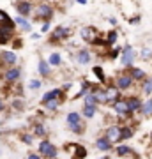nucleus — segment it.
<instances>
[{
	"label": "nucleus",
	"instance_id": "bb28decb",
	"mask_svg": "<svg viewBox=\"0 0 152 159\" xmlns=\"http://www.w3.org/2000/svg\"><path fill=\"white\" fill-rule=\"evenodd\" d=\"M117 37H118V34L115 32V30H112V32H108L106 44H115V43H117Z\"/></svg>",
	"mask_w": 152,
	"mask_h": 159
},
{
	"label": "nucleus",
	"instance_id": "f03ea898",
	"mask_svg": "<svg viewBox=\"0 0 152 159\" xmlns=\"http://www.w3.org/2000/svg\"><path fill=\"white\" fill-rule=\"evenodd\" d=\"M80 35H81V39L87 41V43H96L97 37H99V32H97V29H94V27H83V29L80 30Z\"/></svg>",
	"mask_w": 152,
	"mask_h": 159
},
{
	"label": "nucleus",
	"instance_id": "6ab92c4d",
	"mask_svg": "<svg viewBox=\"0 0 152 159\" xmlns=\"http://www.w3.org/2000/svg\"><path fill=\"white\" fill-rule=\"evenodd\" d=\"M4 78H6L7 81H16V80L20 78V69L11 67V69H9V71H7L6 74H4Z\"/></svg>",
	"mask_w": 152,
	"mask_h": 159
},
{
	"label": "nucleus",
	"instance_id": "ddd939ff",
	"mask_svg": "<svg viewBox=\"0 0 152 159\" xmlns=\"http://www.w3.org/2000/svg\"><path fill=\"white\" fill-rule=\"evenodd\" d=\"M129 74H131V78L135 80V81H143V80L147 78V74H145V71H143V69L133 67V66L129 67Z\"/></svg>",
	"mask_w": 152,
	"mask_h": 159
},
{
	"label": "nucleus",
	"instance_id": "4468645a",
	"mask_svg": "<svg viewBox=\"0 0 152 159\" xmlns=\"http://www.w3.org/2000/svg\"><path fill=\"white\" fill-rule=\"evenodd\" d=\"M53 37H55V39H67V37H71V29L57 27V29L53 30Z\"/></svg>",
	"mask_w": 152,
	"mask_h": 159
},
{
	"label": "nucleus",
	"instance_id": "412c9836",
	"mask_svg": "<svg viewBox=\"0 0 152 159\" xmlns=\"http://www.w3.org/2000/svg\"><path fill=\"white\" fill-rule=\"evenodd\" d=\"M94 115H96V104H85L83 117H87V119H92Z\"/></svg>",
	"mask_w": 152,
	"mask_h": 159
},
{
	"label": "nucleus",
	"instance_id": "e433bc0d",
	"mask_svg": "<svg viewBox=\"0 0 152 159\" xmlns=\"http://www.w3.org/2000/svg\"><path fill=\"white\" fill-rule=\"evenodd\" d=\"M21 140H23L25 143H27V145H30V143L34 142V138H32V136H28V134H23V136H21Z\"/></svg>",
	"mask_w": 152,
	"mask_h": 159
},
{
	"label": "nucleus",
	"instance_id": "f3484780",
	"mask_svg": "<svg viewBox=\"0 0 152 159\" xmlns=\"http://www.w3.org/2000/svg\"><path fill=\"white\" fill-rule=\"evenodd\" d=\"M2 60L7 66H12V64L16 62V53L14 51H2Z\"/></svg>",
	"mask_w": 152,
	"mask_h": 159
},
{
	"label": "nucleus",
	"instance_id": "2eb2a0df",
	"mask_svg": "<svg viewBox=\"0 0 152 159\" xmlns=\"http://www.w3.org/2000/svg\"><path fill=\"white\" fill-rule=\"evenodd\" d=\"M127 104H129L131 113H135V111H140L141 110V101L138 99V97H127Z\"/></svg>",
	"mask_w": 152,
	"mask_h": 159
},
{
	"label": "nucleus",
	"instance_id": "cd10ccee",
	"mask_svg": "<svg viewBox=\"0 0 152 159\" xmlns=\"http://www.w3.org/2000/svg\"><path fill=\"white\" fill-rule=\"evenodd\" d=\"M48 64H50V66H60V55H58V53H51Z\"/></svg>",
	"mask_w": 152,
	"mask_h": 159
},
{
	"label": "nucleus",
	"instance_id": "c9c22d12",
	"mask_svg": "<svg viewBox=\"0 0 152 159\" xmlns=\"http://www.w3.org/2000/svg\"><path fill=\"white\" fill-rule=\"evenodd\" d=\"M44 133H46V131H44V125H43V124L35 125V134H37V136H43Z\"/></svg>",
	"mask_w": 152,
	"mask_h": 159
},
{
	"label": "nucleus",
	"instance_id": "5701e85b",
	"mask_svg": "<svg viewBox=\"0 0 152 159\" xmlns=\"http://www.w3.org/2000/svg\"><path fill=\"white\" fill-rule=\"evenodd\" d=\"M143 115H152V99H149V101L141 102V110H140Z\"/></svg>",
	"mask_w": 152,
	"mask_h": 159
},
{
	"label": "nucleus",
	"instance_id": "b1692460",
	"mask_svg": "<svg viewBox=\"0 0 152 159\" xmlns=\"http://www.w3.org/2000/svg\"><path fill=\"white\" fill-rule=\"evenodd\" d=\"M58 104H60V102H58V97H53V99L44 101V106L48 110H57V108H58Z\"/></svg>",
	"mask_w": 152,
	"mask_h": 159
},
{
	"label": "nucleus",
	"instance_id": "c03bdc74",
	"mask_svg": "<svg viewBox=\"0 0 152 159\" xmlns=\"http://www.w3.org/2000/svg\"><path fill=\"white\" fill-rule=\"evenodd\" d=\"M78 4H83V6H85V4H87V0H78Z\"/></svg>",
	"mask_w": 152,
	"mask_h": 159
},
{
	"label": "nucleus",
	"instance_id": "dca6fc26",
	"mask_svg": "<svg viewBox=\"0 0 152 159\" xmlns=\"http://www.w3.org/2000/svg\"><path fill=\"white\" fill-rule=\"evenodd\" d=\"M16 9H18V12H20L21 16H25V14H30V11H32V6H30L28 2H18V4H16Z\"/></svg>",
	"mask_w": 152,
	"mask_h": 159
},
{
	"label": "nucleus",
	"instance_id": "f704fd0d",
	"mask_svg": "<svg viewBox=\"0 0 152 159\" xmlns=\"http://www.w3.org/2000/svg\"><path fill=\"white\" fill-rule=\"evenodd\" d=\"M76 150H78V152L74 154L76 157H85V156H87V150H85L83 147H80V145H76Z\"/></svg>",
	"mask_w": 152,
	"mask_h": 159
},
{
	"label": "nucleus",
	"instance_id": "0eeeda50",
	"mask_svg": "<svg viewBox=\"0 0 152 159\" xmlns=\"http://www.w3.org/2000/svg\"><path fill=\"white\" fill-rule=\"evenodd\" d=\"M120 134H122V127H118V125H112V127H108V131H106V138L112 143L120 142V140H122Z\"/></svg>",
	"mask_w": 152,
	"mask_h": 159
},
{
	"label": "nucleus",
	"instance_id": "20e7f679",
	"mask_svg": "<svg viewBox=\"0 0 152 159\" xmlns=\"http://www.w3.org/2000/svg\"><path fill=\"white\" fill-rule=\"evenodd\" d=\"M133 81H135V80L131 78V74H120V76L115 80V85H117L120 90H127V89H131Z\"/></svg>",
	"mask_w": 152,
	"mask_h": 159
},
{
	"label": "nucleus",
	"instance_id": "6e6552de",
	"mask_svg": "<svg viewBox=\"0 0 152 159\" xmlns=\"http://www.w3.org/2000/svg\"><path fill=\"white\" fill-rule=\"evenodd\" d=\"M12 29H14V25H0V44H4L11 39Z\"/></svg>",
	"mask_w": 152,
	"mask_h": 159
},
{
	"label": "nucleus",
	"instance_id": "37998d69",
	"mask_svg": "<svg viewBox=\"0 0 152 159\" xmlns=\"http://www.w3.org/2000/svg\"><path fill=\"white\" fill-rule=\"evenodd\" d=\"M4 110V101H0V111Z\"/></svg>",
	"mask_w": 152,
	"mask_h": 159
},
{
	"label": "nucleus",
	"instance_id": "f257e3e1",
	"mask_svg": "<svg viewBox=\"0 0 152 159\" xmlns=\"http://www.w3.org/2000/svg\"><path fill=\"white\" fill-rule=\"evenodd\" d=\"M120 53H122V55H120V62H122V66H126V67H131V66H133V62H135V57H136L135 50H133V48L127 44L124 50L120 51Z\"/></svg>",
	"mask_w": 152,
	"mask_h": 159
},
{
	"label": "nucleus",
	"instance_id": "a211bd4d",
	"mask_svg": "<svg viewBox=\"0 0 152 159\" xmlns=\"http://www.w3.org/2000/svg\"><path fill=\"white\" fill-rule=\"evenodd\" d=\"M92 94L96 96V99H97V102H108V99H106V90L104 89H92Z\"/></svg>",
	"mask_w": 152,
	"mask_h": 159
},
{
	"label": "nucleus",
	"instance_id": "9b49d317",
	"mask_svg": "<svg viewBox=\"0 0 152 159\" xmlns=\"http://www.w3.org/2000/svg\"><path fill=\"white\" fill-rule=\"evenodd\" d=\"M106 99H108V102H115L117 99H120V89H118L117 85L108 87L106 89Z\"/></svg>",
	"mask_w": 152,
	"mask_h": 159
},
{
	"label": "nucleus",
	"instance_id": "aec40b11",
	"mask_svg": "<svg viewBox=\"0 0 152 159\" xmlns=\"http://www.w3.org/2000/svg\"><path fill=\"white\" fill-rule=\"evenodd\" d=\"M76 60H78V64H89L90 62V53L87 50H81V51H78V57H76Z\"/></svg>",
	"mask_w": 152,
	"mask_h": 159
},
{
	"label": "nucleus",
	"instance_id": "7c9ffc66",
	"mask_svg": "<svg viewBox=\"0 0 152 159\" xmlns=\"http://www.w3.org/2000/svg\"><path fill=\"white\" fill-rule=\"evenodd\" d=\"M0 25H14V23L9 20V16H7L4 11H0Z\"/></svg>",
	"mask_w": 152,
	"mask_h": 159
},
{
	"label": "nucleus",
	"instance_id": "423d86ee",
	"mask_svg": "<svg viewBox=\"0 0 152 159\" xmlns=\"http://www.w3.org/2000/svg\"><path fill=\"white\" fill-rule=\"evenodd\" d=\"M113 110H115L118 115H129L131 113L129 104H127V99H117V101L113 102Z\"/></svg>",
	"mask_w": 152,
	"mask_h": 159
},
{
	"label": "nucleus",
	"instance_id": "79ce46f5",
	"mask_svg": "<svg viewBox=\"0 0 152 159\" xmlns=\"http://www.w3.org/2000/svg\"><path fill=\"white\" fill-rule=\"evenodd\" d=\"M37 157H39L37 154H28V159H37Z\"/></svg>",
	"mask_w": 152,
	"mask_h": 159
},
{
	"label": "nucleus",
	"instance_id": "c756f323",
	"mask_svg": "<svg viewBox=\"0 0 152 159\" xmlns=\"http://www.w3.org/2000/svg\"><path fill=\"white\" fill-rule=\"evenodd\" d=\"M39 73L43 74V76H48V74H50V64L41 62L39 64Z\"/></svg>",
	"mask_w": 152,
	"mask_h": 159
},
{
	"label": "nucleus",
	"instance_id": "7ed1b4c3",
	"mask_svg": "<svg viewBox=\"0 0 152 159\" xmlns=\"http://www.w3.org/2000/svg\"><path fill=\"white\" fill-rule=\"evenodd\" d=\"M39 154L44 157H57V148L51 142H41L39 143Z\"/></svg>",
	"mask_w": 152,
	"mask_h": 159
},
{
	"label": "nucleus",
	"instance_id": "c85d7f7f",
	"mask_svg": "<svg viewBox=\"0 0 152 159\" xmlns=\"http://www.w3.org/2000/svg\"><path fill=\"white\" fill-rule=\"evenodd\" d=\"M120 138H122V140H129V138H133V129H131V127H122V134H120Z\"/></svg>",
	"mask_w": 152,
	"mask_h": 159
},
{
	"label": "nucleus",
	"instance_id": "58836bf2",
	"mask_svg": "<svg viewBox=\"0 0 152 159\" xmlns=\"http://www.w3.org/2000/svg\"><path fill=\"white\" fill-rule=\"evenodd\" d=\"M138 21H140V16H135V18H131L129 20L131 25H138Z\"/></svg>",
	"mask_w": 152,
	"mask_h": 159
},
{
	"label": "nucleus",
	"instance_id": "39448f33",
	"mask_svg": "<svg viewBox=\"0 0 152 159\" xmlns=\"http://www.w3.org/2000/svg\"><path fill=\"white\" fill-rule=\"evenodd\" d=\"M67 124L71 127V131L74 133H81V122H80V113H69L67 115Z\"/></svg>",
	"mask_w": 152,
	"mask_h": 159
},
{
	"label": "nucleus",
	"instance_id": "9d476101",
	"mask_svg": "<svg viewBox=\"0 0 152 159\" xmlns=\"http://www.w3.org/2000/svg\"><path fill=\"white\" fill-rule=\"evenodd\" d=\"M115 154H117L118 157H136V154L133 152V148L126 147V145H118L115 148Z\"/></svg>",
	"mask_w": 152,
	"mask_h": 159
},
{
	"label": "nucleus",
	"instance_id": "ea45409f",
	"mask_svg": "<svg viewBox=\"0 0 152 159\" xmlns=\"http://www.w3.org/2000/svg\"><path fill=\"white\" fill-rule=\"evenodd\" d=\"M118 51H120V50H118V48H115V50H113L112 53H110V57H112V58H115V57L118 55Z\"/></svg>",
	"mask_w": 152,
	"mask_h": 159
},
{
	"label": "nucleus",
	"instance_id": "4c0bfd02",
	"mask_svg": "<svg viewBox=\"0 0 152 159\" xmlns=\"http://www.w3.org/2000/svg\"><path fill=\"white\" fill-rule=\"evenodd\" d=\"M39 87H41L39 80H32V81H30V89H39Z\"/></svg>",
	"mask_w": 152,
	"mask_h": 159
},
{
	"label": "nucleus",
	"instance_id": "4be33fe9",
	"mask_svg": "<svg viewBox=\"0 0 152 159\" xmlns=\"http://www.w3.org/2000/svg\"><path fill=\"white\" fill-rule=\"evenodd\" d=\"M53 97H62V90H60V89H55V90L46 92L44 97H43V102L48 101V99H53Z\"/></svg>",
	"mask_w": 152,
	"mask_h": 159
},
{
	"label": "nucleus",
	"instance_id": "2f4dec72",
	"mask_svg": "<svg viewBox=\"0 0 152 159\" xmlns=\"http://www.w3.org/2000/svg\"><path fill=\"white\" fill-rule=\"evenodd\" d=\"M85 104H97V99H96V96H94L92 92L85 94Z\"/></svg>",
	"mask_w": 152,
	"mask_h": 159
},
{
	"label": "nucleus",
	"instance_id": "1a4fd4ad",
	"mask_svg": "<svg viewBox=\"0 0 152 159\" xmlns=\"http://www.w3.org/2000/svg\"><path fill=\"white\" fill-rule=\"evenodd\" d=\"M37 16L44 18V20L51 18V16H53V7H51L50 4H41V6L37 7Z\"/></svg>",
	"mask_w": 152,
	"mask_h": 159
},
{
	"label": "nucleus",
	"instance_id": "473e14b6",
	"mask_svg": "<svg viewBox=\"0 0 152 159\" xmlns=\"http://www.w3.org/2000/svg\"><path fill=\"white\" fill-rule=\"evenodd\" d=\"M140 57L143 58V60H149V58H152V50L150 48H143L140 53Z\"/></svg>",
	"mask_w": 152,
	"mask_h": 159
},
{
	"label": "nucleus",
	"instance_id": "a19ab883",
	"mask_svg": "<svg viewBox=\"0 0 152 159\" xmlns=\"http://www.w3.org/2000/svg\"><path fill=\"white\" fill-rule=\"evenodd\" d=\"M46 30H50V23H44L43 25V32H46Z\"/></svg>",
	"mask_w": 152,
	"mask_h": 159
},
{
	"label": "nucleus",
	"instance_id": "72a5a7b5",
	"mask_svg": "<svg viewBox=\"0 0 152 159\" xmlns=\"http://www.w3.org/2000/svg\"><path fill=\"white\" fill-rule=\"evenodd\" d=\"M94 74H96L97 78H99V81H104V73H103V69L99 67V66H96V67H94Z\"/></svg>",
	"mask_w": 152,
	"mask_h": 159
},
{
	"label": "nucleus",
	"instance_id": "a878e982",
	"mask_svg": "<svg viewBox=\"0 0 152 159\" xmlns=\"http://www.w3.org/2000/svg\"><path fill=\"white\" fill-rule=\"evenodd\" d=\"M14 21H16L18 25H20V27L23 29V30H30V23H28V21H27V20H25L23 16H18L16 20H14Z\"/></svg>",
	"mask_w": 152,
	"mask_h": 159
},
{
	"label": "nucleus",
	"instance_id": "393cba45",
	"mask_svg": "<svg viewBox=\"0 0 152 159\" xmlns=\"http://www.w3.org/2000/svg\"><path fill=\"white\" fill-rule=\"evenodd\" d=\"M143 94H152V78H145L143 80V87H141Z\"/></svg>",
	"mask_w": 152,
	"mask_h": 159
},
{
	"label": "nucleus",
	"instance_id": "a18cd8bd",
	"mask_svg": "<svg viewBox=\"0 0 152 159\" xmlns=\"http://www.w3.org/2000/svg\"><path fill=\"white\" fill-rule=\"evenodd\" d=\"M0 124H2V122H0Z\"/></svg>",
	"mask_w": 152,
	"mask_h": 159
},
{
	"label": "nucleus",
	"instance_id": "f8f14e48",
	"mask_svg": "<svg viewBox=\"0 0 152 159\" xmlns=\"http://www.w3.org/2000/svg\"><path fill=\"white\" fill-rule=\"evenodd\" d=\"M112 145H113V143L110 142V140H108L106 136L97 138V142H96L97 150H103V152H108V150H112Z\"/></svg>",
	"mask_w": 152,
	"mask_h": 159
}]
</instances>
